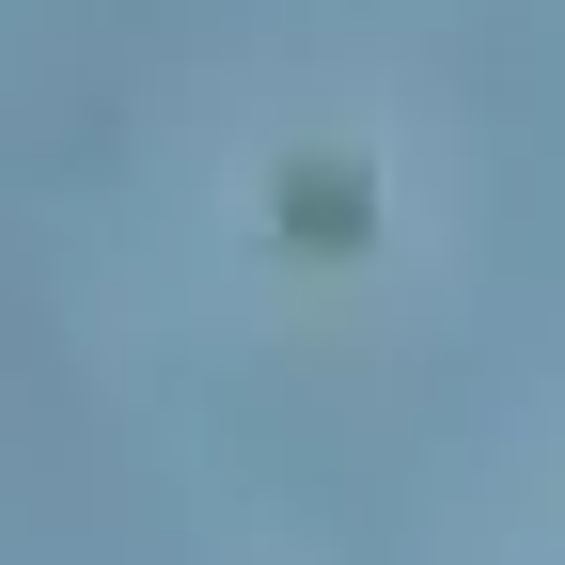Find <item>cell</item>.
Here are the masks:
<instances>
[{
    "instance_id": "obj_1",
    "label": "cell",
    "mask_w": 565,
    "mask_h": 565,
    "mask_svg": "<svg viewBox=\"0 0 565 565\" xmlns=\"http://www.w3.org/2000/svg\"><path fill=\"white\" fill-rule=\"evenodd\" d=\"M282 221H299V236H362V189H345V173H315L299 204H282Z\"/></svg>"
}]
</instances>
